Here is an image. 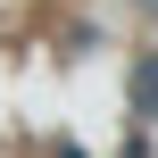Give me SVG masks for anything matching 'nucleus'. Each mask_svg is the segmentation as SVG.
I'll return each mask as SVG.
<instances>
[{
    "instance_id": "1",
    "label": "nucleus",
    "mask_w": 158,
    "mask_h": 158,
    "mask_svg": "<svg viewBox=\"0 0 158 158\" xmlns=\"http://www.w3.org/2000/svg\"><path fill=\"white\" fill-rule=\"evenodd\" d=\"M133 108L158 117V58H142V75H133Z\"/></svg>"
}]
</instances>
